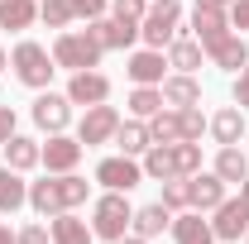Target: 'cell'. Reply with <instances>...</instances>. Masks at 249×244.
Masks as SVG:
<instances>
[{
    "label": "cell",
    "instance_id": "cell-36",
    "mask_svg": "<svg viewBox=\"0 0 249 244\" xmlns=\"http://www.w3.org/2000/svg\"><path fill=\"white\" fill-rule=\"evenodd\" d=\"M72 15L91 24V19H101V15H106V0H72Z\"/></svg>",
    "mask_w": 249,
    "mask_h": 244
},
{
    "label": "cell",
    "instance_id": "cell-11",
    "mask_svg": "<svg viewBox=\"0 0 249 244\" xmlns=\"http://www.w3.org/2000/svg\"><path fill=\"white\" fill-rule=\"evenodd\" d=\"M87 29L96 34V43H101V48H129V43L139 38V19H120V15H110V19H106V15H101V19H91Z\"/></svg>",
    "mask_w": 249,
    "mask_h": 244
},
{
    "label": "cell",
    "instance_id": "cell-7",
    "mask_svg": "<svg viewBox=\"0 0 249 244\" xmlns=\"http://www.w3.org/2000/svg\"><path fill=\"white\" fill-rule=\"evenodd\" d=\"M211 230H216V240H240V235H249V201L245 196H225L216 206V220H211Z\"/></svg>",
    "mask_w": 249,
    "mask_h": 244
},
{
    "label": "cell",
    "instance_id": "cell-45",
    "mask_svg": "<svg viewBox=\"0 0 249 244\" xmlns=\"http://www.w3.org/2000/svg\"><path fill=\"white\" fill-rule=\"evenodd\" d=\"M240 196H245V201H249V177H245V182H240Z\"/></svg>",
    "mask_w": 249,
    "mask_h": 244
},
{
    "label": "cell",
    "instance_id": "cell-21",
    "mask_svg": "<svg viewBox=\"0 0 249 244\" xmlns=\"http://www.w3.org/2000/svg\"><path fill=\"white\" fill-rule=\"evenodd\" d=\"M24 201H29V182L15 168H0V215H15Z\"/></svg>",
    "mask_w": 249,
    "mask_h": 244
},
{
    "label": "cell",
    "instance_id": "cell-30",
    "mask_svg": "<svg viewBox=\"0 0 249 244\" xmlns=\"http://www.w3.org/2000/svg\"><path fill=\"white\" fill-rule=\"evenodd\" d=\"M149 134H154V144H178V139H182L178 110H158V115H149Z\"/></svg>",
    "mask_w": 249,
    "mask_h": 244
},
{
    "label": "cell",
    "instance_id": "cell-13",
    "mask_svg": "<svg viewBox=\"0 0 249 244\" xmlns=\"http://www.w3.org/2000/svg\"><path fill=\"white\" fill-rule=\"evenodd\" d=\"M192 34H196L201 48H211V43H220L230 34V15L225 10H211V5H196L192 10Z\"/></svg>",
    "mask_w": 249,
    "mask_h": 244
},
{
    "label": "cell",
    "instance_id": "cell-8",
    "mask_svg": "<svg viewBox=\"0 0 249 244\" xmlns=\"http://www.w3.org/2000/svg\"><path fill=\"white\" fill-rule=\"evenodd\" d=\"M82 139H67V134H48V144H43V153H38V163L48 168V173H72L77 163H82Z\"/></svg>",
    "mask_w": 249,
    "mask_h": 244
},
{
    "label": "cell",
    "instance_id": "cell-33",
    "mask_svg": "<svg viewBox=\"0 0 249 244\" xmlns=\"http://www.w3.org/2000/svg\"><path fill=\"white\" fill-rule=\"evenodd\" d=\"M38 19L48 29H67L77 15H72V0H38Z\"/></svg>",
    "mask_w": 249,
    "mask_h": 244
},
{
    "label": "cell",
    "instance_id": "cell-1",
    "mask_svg": "<svg viewBox=\"0 0 249 244\" xmlns=\"http://www.w3.org/2000/svg\"><path fill=\"white\" fill-rule=\"evenodd\" d=\"M178 34H182V0H149V10L139 19V38L163 53Z\"/></svg>",
    "mask_w": 249,
    "mask_h": 244
},
{
    "label": "cell",
    "instance_id": "cell-19",
    "mask_svg": "<svg viewBox=\"0 0 249 244\" xmlns=\"http://www.w3.org/2000/svg\"><path fill=\"white\" fill-rule=\"evenodd\" d=\"M38 139H29V134H10L5 139V168H15V173H29V168H38Z\"/></svg>",
    "mask_w": 249,
    "mask_h": 244
},
{
    "label": "cell",
    "instance_id": "cell-27",
    "mask_svg": "<svg viewBox=\"0 0 249 244\" xmlns=\"http://www.w3.org/2000/svg\"><path fill=\"white\" fill-rule=\"evenodd\" d=\"M144 177H154V182H168V177H178L173 144H154V149L144 153Z\"/></svg>",
    "mask_w": 249,
    "mask_h": 244
},
{
    "label": "cell",
    "instance_id": "cell-38",
    "mask_svg": "<svg viewBox=\"0 0 249 244\" xmlns=\"http://www.w3.org/2000/svg\"><path fill=\"white\" fill-rule=\"evenodd\" d=\"M144 10H149V0H115V15L120 19H144Z\"/></svg>",
    "mask_w": 249,
    "mask_h": 244
},
{
    "label": "cell",
    "instance_id": "cell-35",
    "mask_svg": "<svg viewBox=\"0 0 249 244\" xmlns=\"http://www.w3.org/2000/svg\"><path fill=\"white\" fill-rule=\"evenodd\" d=\"M178 120H182V139H201V129H206V115H201L196 105H182V110H178Z\"/></svg>",
    "mask_w": 249,
    "mask_h": 244
},
{
    "label": "cell",
    "instance_id": "cell-44",
    "mask_svg": "<svg viewBox=\"0 0 249 244\" xmlns=\"http://www.w3.org/2000/svg\"><path fill=\"white\" fill-rule=\"evenodd\" d=\"M115 244H149L144 235H124V240H115Z\"/></svg>",
    "mask_w": 249,
    "mask_h": 244
},
{
    "label": "cell",
    "instance_id": "cell-32",
    "mask_svg": "<svg viewBox=\"0 0 249 244\" xmlns=\"http://www.w3.org/2000/svg\"><path fill=\"white\" fill-rule=\"evenodd\" d=\"M173 163H178V177L201 173V144H196V139H178V144H173Z\"/></svg>",
    "mask_w": 249,
    "mask_h": 244
},
{
    "label": "cell",
    "instance_id": "cell-34",
    "mask_svg": "<svg viewBox=\"0 0 249 244\" xmlns=\"http://www.w3.org/2000/svg\"><path fill=\"white\" fill-rule=\"evenodd\" d=\"M163 206L168 211H182L187 206V177H168L163 182Z\"/></svg>",
    "mask_w": 249,
    "mask_h": 244
},
{
    "label": "cell",
    "instance_id": "cell-16",
    "mask_svg": "<svg viewBox=\"0 0 249 244\" xmlns=\"http://www.w3.org/2000/svg\"><path fill=\"white\" fill-rule=\"evenodd\" d=\"M163 67H168V58H163L158 48H144V53H134V58H129L124 72H129V82H134V87H158V82H163Z\"/></svg>",
    "mask_w": 249,
    "mask_h": 244
},
{
    "label": "cell",
    "instance_id": "cell-12",
    "mask_svg": "<svg viewBox=\"0 0 249 244\" xmlns=\"http://www.w3.org/2000/svg\"><path fill=\"white\" fill-rule=\"evenodd\" d=\"M220 201H225V182L216 173H192L187 177V206L192 211H216Z\"/></svg>",
    "mask_w": 249,
    "mask_h": 244
},
{
    "label": "cell",
    "instance_id": "cell-6",
    "mask_svg": "<svg viewBox=\"0 0 249 244\" xmlns=\"http://www.w3.org/2000/svg\"><path fill=\"white\" fill-rule=\"evenodd\" d=\"M115 129H120V110L101 101V105H87V115H82V124H77V139L91 149V144H110Z\"/></svg>",
    "mask_w": 249,
    "mask_h": 244
},
{
    "label": "cell",
    "instance_id": "cell-22",
    "mask_svg": "<svg viewBox=\"0 0 249 244\" xmlns=\"http://www.w3.org/2000/svg\"><path fill=\"white\" fill-rule=\"evenodd\" d=\"M211 173H216L225 187H230V182H245V177H249V158L240 153V144H225V149L216 153V168H211Z\"/></svg>",
    "mask_w": 249,
    "mask_h": 244
},
{
    "label": "cell",
    "instance_id": "cell-42",
    "mask_svg": "<svg viewBox=\"0 0 249 244\" xmlns=\"http://www.w3.org/2000/svg\"><path fill=\"white\" fill-rule=\"evenodd\" d=\"M0 244H19V240H15V230H10V225H0Z\"/></svg>",
    "mask_w": 249,
    "mask_h": 244
},
{
    "label": "cell",
    "instance_id": "cell-28",
    "mask_svg": "<svg viewBox=\"0 0 249 244\" xmlns=\"http://www.w3.org/2000/svg\"><path fill=\"white\" fill-rule=\"evenodd\" d=\"M29 206L38 215H58L62 211V196H58V177H43V182L29 187Z\"/></svg>",
    "mask_w": 249,
    "mask_h": 244
},
{
    "label": "cell",
    "instance_id": "cell-10",
    "mask_svg": "<svg viewBox=\"0 0 249 244\" xmlns=\"http://www.w3.org/2000/svg\"><path fill=\"white\" fill-rule=\"evenodd\" d=\"M67 120H72V101L58 91H43L38 101H34V124L38 129H48V134H62L67 129Z\"/></svg>",
    "mask_w": 249,
    "mask_h": 244
},
{
    "label": "cell",
    "instance_id": "cell-17",
    "mask_svg": "<svg viewBox=\"0 0 249 244\" xmlns=\"http://www.w3.org/2000/svg\"><path fill=\"white\" fill-rule=\"evenodd\" d=\"M206 129L216 134L220 149H225V144H240V139H245V110H240V105H225V110H216V115L206 120Z\"/></svg>",
    "mask_w": 249,
    "mask_h": 244
},
{
    "label": "cell",
    "instance_id": "cell-46",
    "mask_svg": "<svg viewBox=\"0 0 249 244\" xmlns=\"http://www.w3.org/2000/svg\"><path fill=\"white\" fill-rule=\"evenodd\" d=\"M0 67H5V48H0Z\"/></svg>",
    "mask_w": 249,
    "mask_h": 244
},
{
    "label": "cell",
    "instance_id": "cell-43",
    "mask_svg": "<svg viewBox=\"0 0 249 244\" xmlns=\"http://www.w3.org/2000/svg\"><path fill=\"white\" fill-rule=\"evenodd\" d=\"M196 5H211V10H230V0H196Z\"/></svg>",
    "mask_w": 249,
    "mask_h": 244
},
{
    "label": "cell",
    "instance_id": "cell-47",
    "mask_svg": "<svg viewBox=\"0 0 249 244\" xmlns=\"http://www.w3.org/2000/svg\"><path fill=\"white\" fill-rule=\"evenodd\" d=\"M245 240H249V235H245Z\"/></svg>",
    "mask_w": 249,
    "mask_h": 244
},
{
    "label": "cell",
    "instance_id": "cell-41",
    "mask_svg": "<svg viewBox=\"0 0 249 244\" xmlns=\"http://www.w3.org/2000/svg\"><path fill=\"white\" fill-rule=\"evenodd\" d=\"M10 134H15V110H10V105H0V144H5Z\"/></svg>",
    "mask_w": 249,
    "mask_h": 244
},
{
    "label": "cell",
    "instance_id": "cell-25",
    "mask_svg": "<svg viewBox=\"0 0 249 244\" xmlns=\"http://www.w3.org/2000/svg\"><path fill=\"white\" fill-rule=\"evenodd\" d=\"M168 225H173V211H168L163 201H154V206H139V211H134V235H144V240L163 235Z\"/></svg>",
    "mask_w": 249,
    "mask_h": 244
},
{
    "label": "cell",
    "instance_id": "cell-37",
    "mask_svg": "<svg viewBox=\"0 0 249 244\" xmlns=\"http://www.w3.org/2000/svg\"><path fill=\"white\" fill-rule=\"evenodd\" d=\"M15 240H19V244H48V240H53V230H48V225H24Z\"/></svg>",
    "mask_w": 249,
    "mask_h": 244
},
{
    "label": "cell",
    "instance_id": "cell-5",
    "mask_svg": "<svg viewBox=\"0 0 249 244\" xmlns=\"http://www.w3.org/2000/svg\"><path fill=\"white\" fill-rule=\"evenodd\" d=\"M96 182L106 187V192H134V187L144 182V163H134L129 153L101 158V163H96Z\"/></svg>",
    "mask_w": 249,
    "mask_h": 244
},
{
    "label": "cell",
    "instance_id": "cell-23",
    "mask_svg": "<svg viewBox=\"0 0 249 244\" xmlns=\"http://www.w3.org/2000/svg\"><path fill=\"white\" fill-rule=\"evenodd\" d=\"M201 58H206V48H201L196 38H187V34H178V38L168 43V67H178V72H196Z\"/></svg>",
    "mask_w": 249,
    "mask_h": 244
},
{
    "label": "cell",
    "instance_id": "cell-14",
    "mask_svg": "<svg viewBox=\"0 0 249 244\" xmlns=\"http://www.w3.org/2000/svg\"><path fill=\"white\" fill-rule=\"evenodd\" d=\"M206 58L216 62V67H225V72H245V67H249V43L240 38V34H225L220 43L206 48Z\"/></svg>",
    "mask_w": 249,
    "mask_h": 244
},
{
    "label": "cell",
    "instance_id": "cell-20",
    "mask_svg": "<svg viewBox=\"0 0 249 244\" xmlns=\"http://www.w3.org/2000/svg\"><path fill=\"white\" fill-rule=\"evenodd\" d=\"M115 144H120V153H129V158L149 153V149H154L149 120H120V129H115Z\"/></svg>",
    "mask_w": 249,
    "mask_h": 244
},
{
    "label": "cell",
    "instance_id": "cell-39",
    "mask_svg": "<svg viewBox=\"0 0 249 244\" xmlns=\"http://www.w3.org/2000/svg\"><path fill=\"white\" fill-rule=\"evenodd\" d=\"M230 29H249V0H230Z\"/></svg>",
    "mask_w": 249,
    "mask_h": 244
},
{
    "label": "cell",
    "instance_id": "cell-24",
    "mask_svg": "<svg viewBox=\"0 0 249 244\" xmlns=\"http://www.w3.org/2000/svg\"><path fill=\"white\" fill-rule=\"evenodd\" d=\"M91 225L87 220H77L72 211H58L53 215V244H91Z\"/></svg>",
    "mask_w": 249,
    "mask_h": 244
},
{
    "label": "cell",
    "instance_id": "cell-15",
    "mask_svg": "<svg viewBox=\"0 0 249 244\" xmlns=\"http://www.w3.org/2000/svg\"><path fill=\"white\" fill-rule=\"evenodd\" d=\"M158 91H163V101H168L173 110H182V105H196V101H201V87H196L192 72H173V77H163Z\"/></svg>",
    "mask_w": 249,
    "mask_h": 244
},
{
    "label": "cell",
    "instance_id": "cell-40",
    "mask_svg": "<svg viewBox=\"0 0 249 244\" xmlns=\"http://www.w3.org/2000/svg\"><path fill=\"white\" fill-rule=\"evenodd\" d=\"M235 105L249 110V67H245V72H235Z\"/></svg>",
    "mask_w": 249,
    "mask_h": 244
},
{
    "label": "cell",
    "instance_id": "cell-3",
    "mask_svg": "<svg viewBox=\"0 0 249 244\" xmlns=\"http://www.w3.org/2000/svg\"><path fill=\"white\" fill-rule=\"evenodd\" d=\"M101 53H106V48L96 43L91 29H67V34H58V43H53V62L67 67V72H87V67H96Z\"/></svg>",
    "mask_w": 249,
    "mask_h": 244
},
{
    "label": "cell",
    "instance_id": "cell-9",
    "mask_svg": "<svg viewBox=\"0 0 249 244\" xmlns=\"http://www.w3.org/2000/svg\"><path fill=\"white\" fill-rule=\"evenodd\" d=\"M106 96H110V77L106 72H96V67L72 72V82H67V101L72 105H101Z\"/></svg>",
    "mask_w": 249,
    "mask_h": 244
},
{
    "label": "cell",
    "instance_id": "cell-29",
    "mask_svg": "<svg viewBox=\"0 0 249 244\" xmlns=\"http://www.w3.org/2000/svg\"><path fill=\"white\" fill-rule=\"evenodd\" d=\"M58 196H62V211H77V206L91 196V182L77 177V173H58Z\"/></svg>",
    "mask_w": 249,
    "mask_h": 244
},
{
    "label": "cell",
    "instance_id": "cell-26",
    "mask_svg": "<svg viewBox=\"0 0 249 244\" xmlns=\"http://www.w3.org/2000/svg\"><path fill=\"white\" fill-rule=\"evenodd\" d=\"M38 19V0H0V29H29Z\"/></svg>",
    "mask_w": 249,
    "mask_h": 244
},
{
    "label": "cell",
    "instance_id": "cell-18",
    "mask_svg": "<svg viewBox=\"0 0 249 244\" xmlns=\"http://www.w3.org/2000/svg\"><path fill=\"white\" fill-rule=\"evenodd\" d=\"M173 240L178 244H216V230H211V220H201V211H187V215H173Z\"/></svg>",
    "mask_w": 249,
    "mask_h": 244
},
{
    "label": "cell",
    "instance_id": "cell-31",
    "mask_svg": "<svg viewBox=\"0 0 249 244\" xmlns=\"http://www.w3.org/2000/svg\"><path fill=\"white\" fill-rule=\"evenodd\" d=\"M163 105H168V101H163V91H158V87H134V91H129V110H134L139 120L158 115Z\"/></svg>",
    "mask_w": 249,
    "mask_h": 244
},
{
    "label": "cell",
    "instance_id": "cell-2",
    "mask_svg": "<svg viewBox=\"0 0 249 244\" xmlns=\"http://www.w3.org/2000/svg\"><path fill=\"white\" fill-rule=\"evenodd\" d=\"M129 225H134V206L124 201V192H106L101 201L91 206V235L96 240H124L129 235Z\"/></svg>",
    "mask_w": 249,
    "mask_h": 244
},
{
    "label": "cell",
    "instance_id": "cell-4",
    "mask_svg": "<svg viewBox=\"0 0 249 244\" xmlns=\"http://www.w3.org/2000/svg\"><path fill=\"white\" fill-rule=\"evenodd\" d=\"M10 62H15V77H19L24 87H34V91H48V82H53V72H58L53 53H48L43 43H34V38H24Z\"/></svg>",
    "mask_w": 249,
    "mask_h": 244
}]
</instances>
